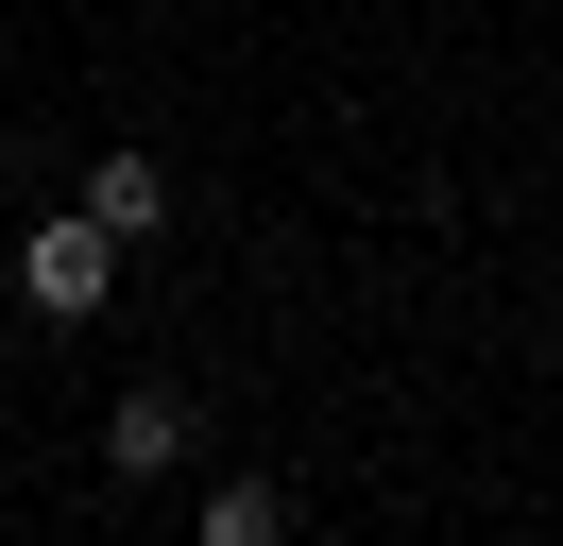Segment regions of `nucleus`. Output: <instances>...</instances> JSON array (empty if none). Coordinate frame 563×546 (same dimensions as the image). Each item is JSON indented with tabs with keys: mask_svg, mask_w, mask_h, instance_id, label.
Masks as SVG:
<instances>
[{
	"mask_svg": "<svg viewBox=\"0 0 563 546\" xmlns=\"http://www.w3.org/2000/svg\"><path fill=\"white\" fill-rule=\"evenodd\" d=\"M18 291H35L52 307V325H86V307H120V222H103V205H35V239H18Z\"/></svg>",
	"mask_w": 563,
	"mask_h": 546,
	"instance_id": "f257e3e1",
	"label": "nucleus"
},
{
	"mask_svg": "<svg viewBox=\"0 0 563 546\" xmlns=\"http://www.w3.org/2000/svg\"><path fill=\"white\" fill-rule=\"evenodd\" d=\"M103 461H120V478H172V461H188V393H172V375H137V393L103 410Z\"/></svg>",
	"mask_w": 563,
	"mask_h": 546,
	"instance_id": "f03ea898",
	"label": "nucleus"
},
{
	"mask_svg": "<svg viewBox=\"0 0 563 546\" xmlns=\"http://www.w3.org/2000/svg\"><path fill=\"white\" fill-rule=\"evenodd\" d=\"M274 529H290L274 478H222V495H206V546H274Z\"/></svg>",
	"mask_w": 563,
	"mask_h": 546,
	"instance_id": "20e7f679",
	"label": "nucleus"
},
{
	"mask_svg": "<svg viewBox=\"0 0 563 546\" xmlns=\"http://www.w3.org/2000/svg\"><path fill=\"white\" fill-rule=\"evenodd\" d=\"M86 205H103L120 239H154V222H172V171H154V154H86Z\"/></svg>",
	"mask_w": 563,
	"mask_h": 546,
	"instance_id": "7ed1b4c3",
	"label": "nucleus"
}]
</instances>
